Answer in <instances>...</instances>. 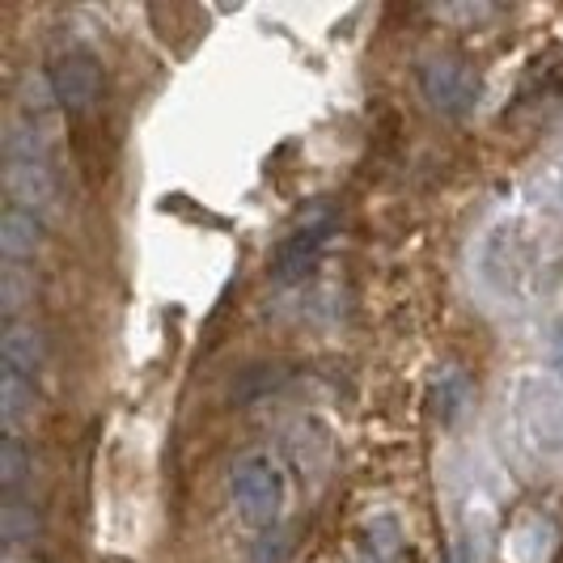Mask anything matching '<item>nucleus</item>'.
<instances>
[{"instance_id":"f257e3e1","label":"nucleus","mask_w":563,"mask_h":563,"mask_svg":"<svg viewBox=\"0 0 563 563\" xmlns=\"http://www.w3.org/2000/svg\"><path fill=\"white\" fill-rule=\"evenodd\" d=\"M471 280L500 310H530L563 280L560 221L530 203L496 212L471 246Z\"/></svg>"},{"instance_id":"f03ea898","label":"nucleus","mask_w":563,"mask_h":563,"mask_svg":"<svg viewBox=\"0 0 563 563\" xmlns=\"http://www.w3.org/2000/svg\"><path fill=\"white\" fill-rule=\"evenodd\" d=\"M496 428L508 457L534 475H563V382L551 373H517L500 390Z\"/></svg>"},{"instance_id":"7ed1b4c3","label":"nucleus","mask_w":563,"mask_h":563,"mask_svg":"<svg viewBox=\"0 0 563 563\" xmlns=\"http://www.w3.org/2000/svg\"><path fill=\"white\" fill-rule=\"evenodd\" d=\"M4 187H9L13 203L34 212V217L56 212L59 187L52 153H47V132L26 123V119H13L9 136H4Z\"/></svg>"},{"instance_id":"20e7f679","label":"nucleus","mask_w":563,"mask_h":563,"mask_svg":"<svg viewBox=\"0 0 563 563\" xmlns=\"http://www.w3.org/2000/svg\"><path fill=\"white\" fill-rule=\"evenodd\" d=\"M284 496H288V475H284L280 457L272 450H251L233 462V471H229V500H233L238 517L246 526L267 530L280 517Z\"/></svg>"},{"instance_id":"39448f33","label":"nucleus","mask_w":563,"mask_h":563,"mask_svg":"<svg viewBox=\"0 0 563 563\" xmlns=\"http://www.w3.org/2000/svg\"><path fill=\"white\" fill-rule=\"evenodd\" d=\"M416 81H420L423 102L445 119H466L483 98L475 64L466 56H453V52H437V56L420 59Z\"/></svg>"},{"instance_id":"423d86ee","label":"nucleus","mask_w":563,"mask_h":563,"mask_svg":"<svg viewBox=\"0 0 563 563\" xmlns=\"http://www.w3.org/2000/svg\"><path fill=\"white\" fill-rule=\"evenodd\" d=\"M339 217L331 203H313L310 212L297 221V225L284 233V242L276 246V258H272V276L276 280H297L306 267H310L318 254L327 251V242L335 238Z\"/></svg>"},{"instance_id":"0eeeda50","label":"nucleus","mask_w":563,"mask_h":563,"mask_svg":"<svg viewBox=\"0 0 563 563\" xmlns=\"http://www.w3.org/2000/svg\"><path fill=\"white\" fill-rule=\"evenodd\" d=\"M52 89H56V102L64 111L81 114L98 102L102 93V59L85 47H68L52 59Z\"/></svg>"},{"instance_id":"6e6552de","label":"nucleus","mask_w":563,"mask_h":563,"mask_svg":"<svg viewBox=\"0 0 563 563\" xmlns=\"http://www.w3.org/2000/svg\"><path fill=\"white\" fill-rule=\"evenodd\" d=\"M521 203H530L542 217H551V221L563 225V148L547 153V157L530 169V178H526V187H521Z\"/></svg>"},{"instance_id":"1a4fd4ad","label":"nucleus","mask_w":563,"mask_h":563,"mask_svg":"<svg viewBox=\"0 0 563 563\" xmlns=\"http://www.w3.org/2000/svg\"><path fill=\"white\" fill-rule=\"evenodd\" d=\"M43 246V217H34L26 208L9 203L0 217V254L4 263H26Z\"/></svg>"},{"instance_id":"9d476101","label":"nucleus","mask_w":563,"mask_h":563,"mask_svg":"<svg viewBox=\"0 0 563 563\" xmlns=\"http://www.w3.org/2000/svg\"><path fill=\"white\" fill-rule=\"evenodd\" d=\"M402 542H407V530L398 512H373L361 530V563H398Z\"/></svg>"},{"instance_id":"9b49d317","label":"nucleus","mask_w":563,"mask_h":563,"mask_svg":"<svg viewBox=\"0 0 563 563\" xmlns=\"http://www.w3.org/2000/svg\"><path fill=\"white\" fill-rule=\"evenodd\" d=\"M466 407H471V377L457 365H441L432 373V411H437V420L453 428L466 416Z\"/></svg>"},{"instance_id":"f8f14e48","label":"nucleus","mask_w":563,"mask_h":563,"mask_svg":"<svg viewBox=\"0 0 563 563\" xmlns=\"http://www.w3.org/2000/svg\"><path fill=\"white\" fill-rule=\"evenodd\" d=\"M0 356H4V368L22 373L30 382V377L43 368V335H38V327H30V322H9L4 335H0Z\"/></svg>"},{"instance_id":"ddd939ff","label":"nucleus","mask_w":563,"mask_h":563,"mask_svg":"<svg viewBox=\"0 0 563 563\" xmlns=\"http://www.w3.org/2000/svg\"><path fill=\"white\" fill-rule=\"evenodd\" d=\"M551 551H555V521H551V517L538 512V517L517 526V534H512V555L521 563H547Z\"/></svg>"},{"instance_id":"4468645a","label":"nucleus","mask_w":563,"mask_h":563,"mask_svg":"<svg viewBox=\"0 0 563 563\" xmlns=\"http://www.w3.org/2000/svg\"><path fill=\"white\" fill-rule=\"evenodd\" d=\"M30 407H34V386H30L22 373L4 368V377H0V420H4V437H18V428L30 416Z\"/></svg>"},{"instance_id":"2eb2a0df","label":"nucleus","mask_w":563,"mask_h":563,"mask_svg":"<svg viewBox=\"0 0 563 563\" xmlns=\"http://www.w3.org/2000/svg\"><path fill=\"white\" fill-rule=\"evenodd\" d=\"M0 534H4V542H13V547L30 542V538L38 534V512L22 496H4V505H0Z\"/></svg>"},{"instance_id":"dca6fc26","label":"nucleus","mask_w":563,"mask_h":563,"mask_svg":"<svg viewBox=\"0 0 563 563\" xmlns=\"http://www.w3.org/2000/svg\"><path fill=\"white\" fill-rule=\"evenodd\" d=\"M26 475H30V457L22 437H4V445H0V487H4V496H22Z\"/></svg>"},{"instance_id":"f3484780","label":"nucleus","mask_w":563,"mask_h":563,"mask_svg":"<svg viewBox=\"0 0 563 563\" xmlns=\"http://www.w3.org/2000/svg\"><path fill=\"white\" fill-rule=\"evenodd\" d=\"M30 297H34V276H30L22 263H4V276H0V310L9 313H22Z\"/></svg>"},{"instance_id":"a211bd4d","label":"nucleus","mask_w":563,"mask_h":563,"mask_svg":"<svg viewBox=\"0 0 563 563\" xmlns=\"http://www.w3.org/2000/svg\"><path fill=\"white\" fill-rule=\"evenodd\" d=\"M551 361H555V368H563V327L555 331V343H551Z\"/></svg>"}]
</instances>
